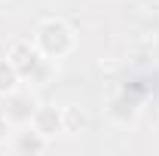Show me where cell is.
Returning <instances> with one entry per match:
<instances>
[{"mask_svg": "<svg viewBox=\"0 0 159 156\" xmlns=\"http://www.w3.org/2000/svg\"><path fill=\"white\" fill-rule=\"evenodd\" d=\"M74 31L64 25L61 19H46L43 25L37 28V34H34V49H37L43 58H61V55H67L70 49H74Z\"/></svg>", "mask_w": 159, "mask_h": 156, "instance_id": "cell-1", "label": "cell"}, {"mask_svg": "<svg viewBox=\"0 0 159 156\" xmlns=\"http://www.w3.org/2000/svg\"><path fill=\"white\" fill-rule=\"evenodd\" d=\"M19 83V71L9 58H0V95H12Z\"/></svg>", "mask_w": 159, "mask_h": 156, "instance_id": "cell-2", "label": "cell"}, {"mask_svg": "<svg viewBox=\"0 0 159 156\" xmlns=\"http://www.w3.org/2000/svg\"><path fill=\"white\" fill-rule=\"evenodd\" d=\"M6 135H9V117H6V113H0V141H3Z\"/></svg>", "mask_w": 159, "mask_h": 156, "instance_id": "cell-3", "label": "cell"}]
</instances>
